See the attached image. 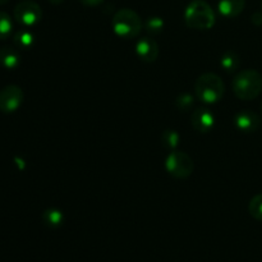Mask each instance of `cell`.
<instances>
[{
    "instance_id": "6da1fadb",
    "label": "cell",
    "mask_w": 262,
    "mask_h": 262,
    "mask_svg": "<svg viewBox=\"0 0 262 262\" xmlns=\"http://www.w3.org/2000/svg\"><path fill=\"white\" fill-rule=\"evenodd\" d=\"M233 92L235 96L245 101L256 99L262 91V76L255 69H245L235 74L233 79Z\"/></svg>"
},
{
    "instance_id": "7a4b0ae2",
    "label": "cell",
    "mask_w": 262,
    "mask_h": 262,
    "mask_svg": "<svg viewBox=\"0 0 262 262\" xmlns=\"http://www.w3.org/2000/svg\"><path fill=\"white\" fill-rule=\"evenodd\" d=\"M184 22L194 30H210L215 25V13L205 0H193L184 10Z\"/></svg>"
},
{
    "instance_id": "3957f363",
    "label": "cell",
    "mask_w": 262,
    "mask_h": 262,
    "mask_svg": "<svg viewBox=\"0 0 262 262\" xmlns=\"http://www.w3.org/2000/svg\"><path fill=\"white\" fill-rule=\"evenodd\" d=\"M196 97L205 104H215L224 96L225 86L223 79L215 73H205L194 83Z\"/></svg>"
},
{
    "instance_id": "277c9868",
    "label": "cell",
    "mask_w": 262,
    "mask_h": 262,
    "mask_svg": "<svg viewBox=\"0 0 262 262\" xmlns=\"http://www.w3.org/2000/svg\"><path fill=\"white\" fill-rule=\"evenodd\" d=\"M113 31L119 37L129 40L140 35L142 30V20L140 15L132 9H120L113 17Z\"/></svg>"
},
{
    "instance_id": "5b68a950",
    "label": "cell",
    "mask_w": 262,
    "mask_h": 262,
    "mask_svg": "<svg viewBox=\"0 0 262 262\" xmlns=\"http://www.w3.org/2000/svg\"><path fill=\"white\" fill-rule=\"evenodd\" d=\"M165 169L174 178L186 179L193 173L194 164L188 154L171 151L165 160Z\"/></svg>"
},
{
    "instance_id": "8992f818",
    "label": "cell",
    "mask_w": 262,
    "mask_h": 262,
    "mask_svg": "<svg viewBox=\"0 0 262 262\" xmlns=\"http://www.w3.org/2000/svg\"><path fill=\"white\" fill-rule=\"evenodd\" d=\"M42 18V10L40 5L31 0H25L15 5L14 19L23 27H32L36 26Z\"/></svg>"
},
{
    "instance_id": "52a82bcc",
    "label": "cell",
    "mask_w": 262,
    "mask_h": 262,
    "mask_svg": "<svg viewBox=\"0 0 262 262\" xmlns=\"http://www.w3.org/2000/svg\"><path fill=\"white\" fill-rule=\"evenodd\" d=\"M25 100L22 89L15 84H9L0 90V112L5 114L17 112Z\"/></svg>"
},
{
    "instance_id": "ba28073f",
    "label": "cell",
    "mask_w": 262,
    "mask_h": 262,
    "mask_svg": "<svg viewBox=\"0 0 262 262\" xmlns=\"http://www.w3.org/2000/svg\"><path fill=\"white\" fill-rule=\"evenodd\" d=\"M234 125L237 129L245 133H252L260 128L261 119L257 113L252 110H241L234 117Z\"/></svg>"
},
{
    "instance_id": "9c48e42d",
    "label": "cell",
    "mask_w": 262,
    "mask_h": 262,
    "mask_svg": "<svg viewBox=\"0 0 262 262\" xmlns=\"http://www.w3.org/2000/svg\"><path fill=\"white\" fill-rule=\"evenodd\" d=\"M136 54L145 63H152L159 56V45L151 37H142L136 43Z\"/></svg>"
},
{
    "instance_id": "30bf717a",
    "label": "cell",
    "mask_w": 262,
    "mask_h": 262,
    "mask_svg": "<svg viewBox=\"0 0 262 262\" xmlns=\"http://www.w3.org/2000/svg\"><path fill=\"white\" fill-rule=\"evenodd\" d=\"M192 125L201 133L210 132L215 125V115L207 107H199L192 114Z\"/></svg>"
},
{
    "instance_id": "8fae6325",
    "label": "cell",
    "mask_w": 262,
    "mask_h": 262,
    "mask_svg": "<svg viewBox=\"0 0 262 262\" xmlns=\"http://www.w3.org/2000/svg\"><path fill=\"white\" fill-rule=\"evenodd\" d=\"M20 64V55L17 49L10 46L0 48V66L8 71L17 69Z\"/></svg>"
},
{
    "instance_id": "7c38bea8",
    "label": "cell",
    "mask_w": 262,
    "mask_h": 262,
    "mask_svg": "<svg viewBox=\"0 0 262 262\" xmlns=\"http://www.w3.org/2000/svg\"><path fill=\"white\" fill-rule=\"evenodd\" d=\"M246 7V0H220L219 12L227 18H235L243 12Z\"/></svg>"
},
{
    "instance_id": "4fadbf2b",
    "label": "cell",
    "mask_w": 262,
    "mask_h": 262,
    "mask_svg": "<svg viewBox=\"0 0 262 262\" xmlns=\"http://www.w3.org/2000/svg\"><path fill=\"white\" fill-rule=\"evenodd\" d=\"M13 42H14L15 48L23 49V50H28L35 43V36L31 31L28 30H19L13 35Z\"/></svg>"
},
{
    "instance_id": "5bb4252c",
    "label": "cell",
    "mask_w": 262,
    "mask_h": 262,
    "mask_svg": "<svg viewBox=\"0 0 262 262\" xmlns=\"http://www.w3.org/2000/svg\"><path fill=\"white\" fill-rule=\"evenodd\" d=\"M42 220L46 227L55 229V228H59L63 225L64 214L63 211H60L58 209H48L43 211Z\"/></svg>"
},
{
    "instance_id": "9a60e30c",
    "label": "cell",
    "mask_w": 262,
    "mask_h": 262,
    "mask_svg": "<svg viewBox=\"0 0 262 262\" xmlns=\"http://www.w3.org/2000/svg\"><path fill=\"white\" fill-rule=\"evenodd\" d=\"M220 64L228 73H232V72L237 71L239 67V56L234 51H227L220 59Z\"/></svg>"
},
{
    "instance_id": "2e32d148",
    "label": "cell",
    "mask_w": 262,
    "mask_h": 262,
    "mask_svg": "<svg viewBox=\"0 0 262 262\" xmlns=\"http://www.w3.org/2000/svg\"><path fill=\"white\" fill-rule=\"evenodd\" d=\"M161 140H163V145L168 150L176 151V148L179 145V135L174 129L164 130L163 136H161Z\"/></svg>"
},
{
    "instance_id": "e0dca14e",
    "label": "cell",
    "mask_w": 262,
    "mask_h": 262,
    "mask_svg": "<svg viewBox=\"0 0 262 262\" xmlns=\"http://www.w3.org/2000/svg\"><path fill=\"white\" fill-rule=\"evenodd\" d=\"M13 22L12 18L4 12H0V40L8 38L12 35Z\"/></svg>"
},
{
    "instance_id": "ac0fdd59",
    "label": "cell",
    "mask_w": 262,
    "mask_h": 262,
    "mask_svg": "<svg viewBox=\"0 0 262 262\" xmlns=\"http://www.w3.org/2000/svg\"><path fill=\"white\" fill-rule=\"evenodd\" d=\"M248 211L251 216L255 217L258 222H262V193L256 194L248 205Z\"/></svg>"
},
{
    "instance_id": "d6986e66",
    "label": "cell",
    "mask_w": 262,
    "mask_h": 262,
    "mask_svg": "<svg viewBox=\"0 0 262 262\" xmlns=\"http://www.w3.org/2000/svg\"><path fill=\"white\" fill-rule=\"evenodd\" d=\"M145 30L151 35H158L164 30V20L160 17H150L146 20Z\"/></svg>"
},
{
    "instance_id": "ffe728a7",
    "label": "cell",
    "mask_w": 262,
    "mask_h": 262,
    "mask_svg": "<svg viewBox=\"0 0 262 262\" xmlns=\"http://www.w3.org/2000/svg\"><path fill=\"white\" fill-rule=\"evenodd\" d=\"M194 104V99L191 94H181L176 100V105L179 110L182 112H187V110L192 109Z\"/></svg>"
},
{
    "instance_id": "44dd1931",
    "label": "cell",
    "mask_w": 262,
    "mask_h": 262,
    "mask_svg": "<svg viewBox=\"0 0 262 262\" xmlns=\"http://www.w3.org/2000/svg\"><path fill=\"white\" fill-rule=\"evenodd\" d=\"M79 2L82 3L83 5H86V7H99V5H101L102 3H104V0H79Z\"/></svg>"
},
{
    "instance_id": "7402d4cb",
    "label": "cell",
    "mask_w": 262,
    "mask_h": 262,
    "mask_svg": "<svg viewBox=\"0 0 262 262\" xmlns=\"http://www.w3.org/2000/svg\"><path fill=\"white\" fill-rule=\"evenodd\" d=\"M251 20H252L253 25L262 26V12H256L255 14L251 17Z\"/></svg>"
},
{
    "instance_id": "603a6c76",
    "label": "cell",
    "mask_w": 262,
    "mask_h": 262,
    "mask_svg": "<svg viewBox=\"0 0 262 262\" xmlns=\"http://www.w3.org/2000/svg\"><path fill=\"white\" fill-rule=\"evenodd\" d=\"M49 2L54 5H59V4H61V3L66 2V0H49Z\"/></svg>"
},
{
    "instance_id": "cb8c5ba5",
    "label": "cell",
    "mask_w": 262,
    "mask_h": 262,
    "mask_svg": "<svg viewBox=\"0 0 262 262\" xmlns=\"http://www.w3.org/2000/svg\"><path fill=\"white\" fill-rule=\"evenodd\" d=\"M8 2H9V0H0V5H4V4H7Z\"/></svg>"
},
{
    "instance_id": "d4e9b609",
    "label": "cell",
    "mask_w": 262,
    "mask_h": 262,
    "mask_svg": "<svg viewBox=\"0 0 262 262\" xmlns=\"http://www.w3.org/2000/svg\"><path fill=\"white\" fill-rule=\"evenodd\" d=\"M261 112H262V102H261Z\"/></svg>"
}]
</instances>
